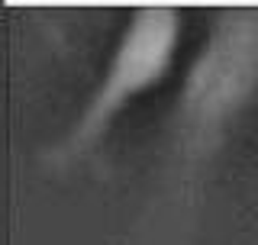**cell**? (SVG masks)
Segmentation results:
<instances>
[{
  "instance_id": "2",
  "label": "cell",
  "mask_w": 258,
  "mask_h": 245,
  "mask_svg": "<svg viewBox=\"0 0 258 245\" xmlns=\"http://www.w3.org/2000/svg\"><path fill=\"white\" fill-rule=\"evenodd\" d=\"M177 32H181V16L174 10H165V7L136 10L87 107L48 155L55 165H64L94 149L110 129V122L116 119V113L168 75L177 48Z\"/></svg>"
},
{
  "instance_id": "1",
  "label": "cell",
  "mask_w": 258,
  "mask_h": 245,
  "mask_svg": "<svg viewBox=\"0 0 258 245\" xmlns=\"http://www.w3.org/2000/svg\"><path fill=\"white\" fill-rule=\"evenodd\" d=\"M258 87V10H232L216 20L194 58L181 100L177 129L187 155H204Z\"/></svg>"
}]
</instances>
